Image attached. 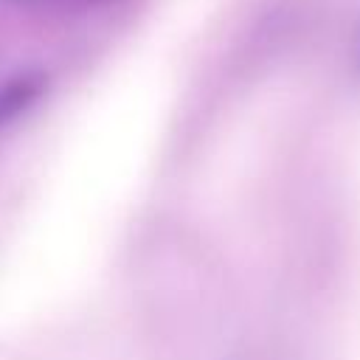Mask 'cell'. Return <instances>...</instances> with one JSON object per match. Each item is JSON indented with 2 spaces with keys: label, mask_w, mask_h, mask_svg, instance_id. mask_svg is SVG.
Segmentation results:
<instances>
[]
</instances>
